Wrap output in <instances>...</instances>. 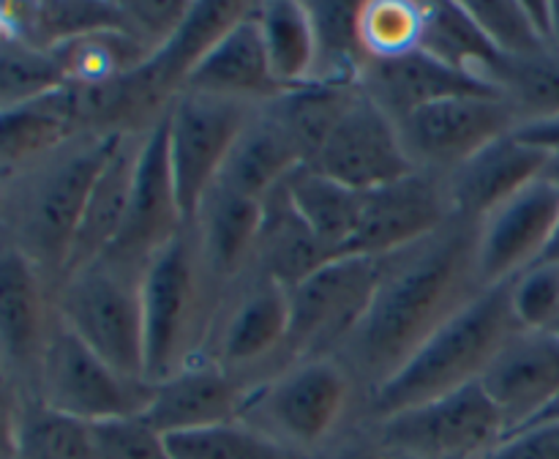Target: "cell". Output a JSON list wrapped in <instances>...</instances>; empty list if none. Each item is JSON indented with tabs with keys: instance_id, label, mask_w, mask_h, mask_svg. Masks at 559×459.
Here are the masks:
<instances>
[{
	"instance_id": "cell-1",
	"label": "cell",
	"mask_w": 559,
	"mask_h": 459,
	"mask_svg": "<svg viewBox=\"0 0 559 459\" xmlns=\"http://www.w3.org/2000/svg\"><path fill=\"white\" fill-rule=\"evenodd\" d=\"M484 290L478 222L448 219L418 244L380 257L369 309L338 358L369 397Z\"/></svg>"
},
{
	"instance_id": "cell-2",
	"label": "cell",
	"mask_w": 559,
	"mask_h": 459,
	"mask_svg": "<svg viewBox=\"0 0 559 459\" xmlns=\"http://www.w3.org/2000/svg\"><path fill=\"white\" fill-rule=\"evenodd\" d=\"M123 131H85L5 184V240L58 287L93 180Z\"/></svg>"
},
{
	"instance_id": "cell-3",
	"label": "cell",
	"mask_w": 559,
	"mask_h": 459,
	"mask_svg": "<svg viewBox=\"0 0 559 459\" xmlns=\"http://www.w3.org/2000/svg\"><path fill=\"white\" fill-rule=\"evenodd\" d=\"M519 328L522 326L511 309V287H486L456 317H451L391 380L366 397V419L382 421L478 382L486 366Z\"/></svg>"
},
{
	"instance_id": "cell-4",
	"label": "cell",
	"mask_w": 559,
	"mask_h": 459,
	"mask_svg": "<svg viewBox=\"0 0 559 459\" xmlns=\"http://www.w3.org/2000/svg\"><path fill=\"white\" fill-rule=\"evenodd\" d=\"M366 391L338 355L293 361L246 391L240 419L298 459L360 419Z\"/></svg>"
},
{
	"instance_id": "cell-5",
	"label": "cell",
	"mask_w": 559,
	"mask_h": 459,
	"mask_svg": "<svg viewBox=\"0 0 559 459\" xmlns=\"http://www.w3.org/2000/svg\"><path fill=\"white\" fill-rule=\"evenodd\" d=\"M222 293L186 224L142 276L147 382H162L202 361Z\"/></svg>"
},
{
	"instance_id": "cell-6",
	"label": "cell",
	"mask_w": 559,
	"mask_h": 459,
	"mask_svg": "<svg viewBox=\"0 0 559 459\" xmlns=\"http://www.w3.org/2000/svg\"><path fill=\"white\" fill-rule=\"evenodd\" d=\"M142 276L136 268L98 257L58 284L55 309L60 322L112 369L147 382Z\"/></svg>"
},
{
	"instance_id": "cell-7",
	"label": "cell",
	"mask_w": 559,
	"mask_h": 459,
	"mask_svg": "<svg viewBox=\"0 0 559 459\" xmlns=\"http://www.w3.org/2000/svg\"><path fill=\"white\" fill-rule=\"evenodd\" d=\"M289 295L257 268L224 287L202 361L243 382L249 391L287 366Z\"/></svg>"
},
{
	"instance_id": "cell-8",
	"label": "cell",
	"mask_w": 559,
	"mask_h": 459,
	"mask_svg": "<svg viewBox=\"0 0 559 459\" xmlns=\"http://www.w3.org/2000/svg\"><path fill=\"white\" fill-rule=\"evenodd\" d=\"M380 257H333L287 290L289 331L284 361L338 355L369 309Z\"/></svg>"
},
{
	"instance_id": "cell-9",
	"label": "cell",
	"mask_w": 559,
	"mask_h": 459,
	"mask_svg": "<svg viewBox=\"0 0 559 459\" xmlns=\"http://www.w3.org/2000/svg\"><path fill=\"white\" fill-rule=\"evenodd\" d=\"M151 391L153 382L120 375L58 317L31 397L71 419L98 424L142 415Z\"/></svg>"
},
{
	"instance_id": "cell-10",
	"label": "cell",
	"mask_w": 559,
	"mask_h": 459,
	"mask_svg": "<svg viewBox=\"0 0 559 459\" xmlns=\"http://www.w3.org/2000/svg\"><path fill=\"white\" fill-rule=\"evenodd\" d=\"M371 424L388 451L415 459H484L508 435L506 419L480 382Z\"/></svg>"
},
{
	"instance_id": "cell-11",
	"label": "cell",
	"mask_w": 559,
	"mask_h": 459,
	"mask_svg": "<svg viewBox=\"0 0 559 459\" xmlns=\"http://www.w3.org/2000/svg\"><path fill=\"white\" fill-rule=\"evenodd\" d=\"M251 113L249 104L197 91H180L167 107L169 169L186 222L218 180Z\"/></svg>"
},
{
	"instance_id": "cell-12",
	"label": "cell",
	"mask_w": 559,
	"mask_h": 459,
	"mask_svg": "<svg viewBox=\"0 0 559 459\" xmlns=\"http://www.w3.org/2000/svg\"><path fill=\"white\" fill-rule=\"evenodd\" d=\"M396 126L413 167L445 178L489 142L516 131L519 115L502 93H467L415 109Z\"/></svg>"
},
{
	"instance_id": "cell-13",
	"label": "cell",
	"mask_w": 559,
	"mask_h": 459,
	"mask_svg": "<svg viewBox=\"0 0 559 459\" xmlns=\"http://www.w3.org/2000/svg\"><path fill=\"white\" fill-rule=\"evenodd\" d=\"M55 284L22 249L0 244V364L20 393L31 397L41 355L58 322Z\"/></svg>"
},
{
	"instance_id": "cell-14",
	"label": "cell",
	"mask_w": 559,
	"mask_h": 459,
	"mask_svg": "<svg viewBox=\"0 0 559 459\" xmlns=\"http://www.w3.org/2000/svg\"><path fill=\"white\" fill-rule=\"evenodd\" d=\"M186 227L167 153V113L147 129L136 158L129 211L115 244L102 257L145 273L153 257Z\"/></svg>"
},
{
	"instance_id": "cell-15",
	"label": "cell",
	"mask_w": 559,
	"mask_h": 459,
	"mask_svg": "<svg viewBox=\"0 0 559 459\" xmlns=\"http://www.w3.org/2000/svg\"><path fill=\"white\" fill-rule=\"evenodd\" d=\"M320 173L355 191H371L415 173L402 134L391 115L377 107L364 87L349 102L347 113L328 142L322 145L314 164Z\"/></svg>"
},
{
	"instance_id": "cell-16",
	"label": "cell",
	"mask_w": 559,
	"mask_h": 459,
	"mask_svg": "<svg viewBox=\"0 0 559 459\" xmlns=\"http://www.w3.org/2000/svg\"><path fill=\"white\" fill-rule=\"evenodd\" d=\"M453 219L445 180L429 173L404 175L380 189L364 191L358 229L342 257H385L413 246Z\"/></svg>"
},
{
	"instance_id": "cell-17",
	"label": "cell",
	"mask_w": 559,
	"mask_h": 459,
	"mask_svg": "<svg viewBox=\"0 0 559 459\" xmlns=\"http://www.w3.org/2000/svg\"><path fill=\"white\" fill-rule=\"evenodd\" d=\"M559 219V189L535 180L478 222V273L484 287L508 284L538 266Z\"/></svg>"
},
{
	"instance_id": "cell-18",
	"label": "cell",
	"mask_w": 559,
	"mask_h": 459,
	"mask_svg": "<svg viewBox=\"0 0 559 459\" xmlns=\"http://www.w3.org/2000/svg\"><path fill=\"white\" fill-rule=\"evenodd\" d=\"M478 382L506 419L508 435L533 424L559 399V331L519 328Z\"/></svg>"
},
{
	"instance_id": "cell-19",
	"label": "cell",
	"mask_w": 559,
	"mask_h": 459,
	"mask_svg": "<svg viewBox=\"0 0 559 459\" xmlns=\"http://www.w3.org/2000/svg\"><path fill=\"white\" fill-rule=\"evenodd\" d=\"M546 158L549 153L522 142L513 131L489 142L484 151H478L442 178L453 216L480 222L502 202L540 180Z\"/></svg>"
},
{
	"instance_id": "cell-20",
	"label": "cell",
	"mask_w": 559,
	"mask_h": 459,
	"mask_svg": "<svg viewBox=\"0 0 559 459\" xmlns=\"http://www.w3.org/2000/svg\"><path fill=\"white\" fill-rule=\"evenodd\" d=\"M183 91L207 93L249 107H260L282 96L284 87L273 76L262 47L257 3H249V9L202 55L200 63L191 69Z\"/></svg>"
},
{
	"instance_id": "cell-21",
	"label": "cell",
	"mask_w": 559,
	"mask_h": 459,
	"mask_svg": "<svg viewBox=\"0 0 559 459\" xmlns=\"http://www.w3.org/2000/svg\"><path fill=\"white\" fill-rule=\"evenodd\" d=\"M246 388L211 361H197L162 382H153L151 399L140 419L158 435L207 429L240 419Z\"/></svg>"
},
{
	"instance_id": "cell-22",
	"label": "cell",
	"mask_w": 559,
	"mask_h": 459,
	"mask_svg": "<svg viewBox=\"0 0 559 459\" xmlns=\"http://www.w3.org/2000/svg\"><path fill=\"white\" fill-rule=\"evenodd\" d=\"M360 87L396 123L413 115L415 109L429 107L440 98L467 96V93H500L464 71L440 63L424 49H413L399 58L366 60Z\"/></svg>"
},
{
	"instance_id": "cell-23",
	"label": "cell",
	"mask_w": 559,
	"mask_h": 459,
	"mask_svg": "<svg viewBox=\"0 0 559 459\" xmlns=\"http://www.w3.org/2000/svg\"><path fill=\"white\" fill-rule=\"evenodd\" d=\"M262 200L246 197L216 180L189 219L194 244L222 287L251 268Z\"/></svg>"
},
{
	"instance_id": "cell-24",
	"label": "cell",
	"mask_w": 559,
	"mask_h": 459,
	"mask_svg": "<svg viewBox=\"0 0 559 459\" xmlns=\"http://www.w3.org/2000/svg\"><path fill=\"white\" fill-rule=\"evenodd\" d=\"M145 134L147 131H123L118 145L112 148L109 158L104 162L98 178L93 180V189L87 195L80 227H76L74 244H71L69 260H66L63 279L80 271V268L91 266L93 260H98L115 244V238H118L126 211H129L131 189H134L136 175V158H140V148Z\"/></svg>"
},
{
	"instance_id": "cell-25",
	"label": "cell",
	"mask_w": 559,
	"mask_h": 459,
	"mask_svg": "<svg viewBox=\"0 0 559 459\" xmlns=\"http://www.w3.org/2000/svg\"><path fill=\"white\" fill-rule=\"evenodd\" d=\"M328 260H333L331 251L317 238L282 180L262 197L251 268L265 273L284 290H293Z\"/></svg>"
},
{
	"instance_id": "cell-26",
	"label": "cell",
	"mask_w": 559,
	"mask_h": 459,
	"mask_svg": "<svg viewBox=\"0 0 559 459\" xmlns=\"http://www.w3.org/2000/svg\"><path fill=\"white\" fill-rule=\"evenodd\" d=\"M85 134L76 118L69 85L0 113V180L9 184L58 151L74 137Z\"/></svg>"
},
{
	"instance_id": "cell-27",
	"label": "cell",
	"mask_w": 559,
	"mask_h": 459,
	"mask_svg": "<svg viewBox=\"0 0 559 459\" xmlns=\"http://www.w3.org/2000/svg\"><path fill=\"white\" fill-rule=\"evenodd\" d=\"M300 164L304 162L278 126V120L273 118L265 104H260L235 140L218 180L227 184L229 189L240 191V195L262 200L267 191L287 180V175Z\"/></svg>"
},
{
	"instance_id": "cell-28",
	"label": "cell",
	"mask_w": 559,
	"mask_h": 459,
	"mask_svg": "<svg viewBox=\"0 0 559 459\" xmlns=\"http://www.w3.org/2000/svg\"><path fill=\"white\" fill-rule=\"evenodd\" d=\"M360 85H320V82H306V85L287 87L282 96L267 102L273 118L289 137L293 148L298 151L300 162L314 164L322 145L333 129L338 126L342 115L347 113L349 102L358 93Z\"/></svg>"
},
{
	"instance_id": "cell-29",
	"label": "cell",
	"mask_w": 559,
	"mask_h": 459,
	"mask_svg": "<svg viewBox=\"0 0 559 459\" xmlns=\"http://www.w3.org/2000/svg\"><path fill=\"white\" fill-rule=\"evenodd\" d=\"M284 186L331 257H342L358 229L364 191L349 189L309 164L295 167Z\"/></svg>"
},
{
	"instance_id": "cell-30",
	"label": "cell",
	"mask_w": 559,
	"mask_h": 459,
	"mask_svg": "<svg viewBox=\"0 0 559 459\" xmlns=\"http://www.w3.org/2000/svg\"><path fill=\"white\" fill-rule=\"evenodd\" d=\"M49 52L58 60L66 85L96 87L140 69L156 49H151L123 27H104V31L60 42Z\"/></svg>"
},
{
	"instance_id": "cell-31",
	"label": "cell",
	"mask_w": 559,
	"mask_h": 459,
	"mask_svg": "<svg viewBox=\"0 0 559 459\" xmlns=\"http://www.w3.org/2000/svg\"><path fill=\"white\" fill-rule=\"evenodd\" d=\"M451 69L464 71L475 80L491 85V71L502 58L489 38L480 33L464 3H426L420 47ZM495 87V85H491ZM497 91V87H495Z\"/></svg>"
},
{
	"instance_id": "cell-32",
	"label": "cell",
	"mask_w": 559,
	"mask_h": 459,
	"mask_svg": "<svg viewBox=\"0 0 559 459\" xmlns=\"http://www.w3.org/2000/svg\"><path fill=\"white\" fill-rule=\"evenodd\" d=\"M360 3H306L314 33V66L309 82L360 85L366 52L358 36Z\"/></svg>"
},
{
	"instance_id": "cell-33",
	"label": "cell",
	"mask_w": 559,
	"mask_h": 459,
	"mask_svg": "<svg viewBox=\"0 0 559 459\" xmlns=\"http://www.w3.org/2000/svg\"><path fill=\"white\" fill-rule=\"evenodd\" d=\"M257 25L278 85L284 91L306 85L314 66V33L306 3H257Z\"/></svg>"
},
{
	"instance_id": "cell-34",
	"label": "cell",
	"mask_w": 559,
	"mask_h": 459,
	"mask_svg": "<svg viewBox=\"0 0 559 459\" xmlns=\"http://www.w3.org/2000/svg\"><path fill=\"white\" fill-rule=\"evenodd\" d=\"M502 58L551 52L549 3H464Z\"/></svg>"
},
{
	"instance_id": "cell-35",
	"label": "cell",
	"mask_w": 559,
	"mask_h": 459,
	"mask_svg": "<svg viewBox=\"0 0 559 459\" xmlns=\"http://www.w3.org/2000/svg\"><path fill=\"white\" fill-rule=\"evenodd\" d=\"M491 85L508 98L519 115V126L559 115V55L500 58L491 71Z\"/></svg>"
},
{
	"instance_id": "cell-36",
	"label": "cell",
	"mask_w": 559,
	"mask_h": 459,
	"mask_svg": "<svg viewBox=\"0 0 559 459\" xmlns=\"http://www.w3.org/2000/svg\"><path fill=\"white\" fill-rule=\"evenodd\" d=\"M20 459H87V424L20 393Z\"/></svg>"
},
{
	"instance_id": "cell-37",
	"label": "cell",
	"mask_w": 559,
	"mask_h": 459,
	"mask_svg": "<svg viewBox=\"0 0 559 459\" xmlns=\"http://www.w3.org/2000/svg\"><path fill=\"white\" fill-rule=\"evenodd\" d=\"M426 3L409 0H369L358 9V36L369 60L407 55L420 47Z\"/></svg>"
},
{
	"instance_id": "cell-38",
	"label": "cell",
	"mask_w": 559,
	"mask_h": 459,
	"mask_svg": "<svg viewBox=\"0 0 559 459\" xmlns=\"http://www.w3.org/2000/svg\"><path fill=\"white\" fill-rule=\"evenodd\" d=\"M63 71L49 49L0 38V113L63 87Z\"/></svg>"
},
{
	"instance_id": "cell-39",
	"label": "cell",
	"mask_w": 559,
	"mask_h": 459,
	"mask_svg": "<svg viewBox=\"0 0 559 459\" xmlns=\"http://www.w3.org/2000/svg\"><path fill=\"white\" fill-rule=\"evenodd\" d=\"M167 446L173 459H298L243 421L169 435Z\"/></svg>"
},
{
	"instance_id": "cell-40",
	"label": "cell",
	"mask_w": 559,
	"mask_h": 459,
	"mask_svg": "<svg viewBox=\"0 0 559 459\" xmlns=\"http://www.w3.org/2000/svg\"><path fill=\"white\" fill-rule=\"evenodd\" d=\"M87 459H173L167 437L145 419H109L87 424Z\"/></svg>"
},
{
	"instance_id": "cell-41",
	"label": "cell",
	"mask_w": 559,
	"mask_h": 459,
	"mask_svg": "<svg viewBox=\"0 0 559 459\" xmlns=\"http://www.w3.org/2000/svg\"><path fill=\"white\" fill-rule=\"evenodd\" d=\"M511 287L513 317L527 331H546L559 322V266H533Z\"/></svg>"
},
{
	"instance_id": "cell-42",
	"label": "cell",
	"mask_w": 559,
	"mask_h": 459,
	"mask_svg": "<svg viewBox=\"0 0 559 459\" xmlns=\"http://www.w3.org/2000/svg\"><path fill=\"white\" fill-rule=\"evenodd\" d=\"M126 31L151 49L164 47L189 16L191 3H120Z\"/></svg>"
},
{
	"instance_id": "cell-43",
	"label": "cell",
	"mask_w": 559,
	"mask_h": 459,
	"mask_svg": "<svg viewBox=\"0 0 559 459\" xmlns=\"http://www.w3.org/2000/svg\"><path fill=\"white\" fill-rule=\"evenodd\" d=\"M484 459H559V421H538L511 432Z\"/></svg>"
},
{
	"instance_id": "cell-44",
	"label": "cell",
	"mask_w": 559,
	"mask_h": 459,
	"mask_svg": "<svg viewBox=\"0 0 559 459\" xmlns=\"http://www.w3.org/2000/svg\"><path fill=\"white\" fill-rule=\"evenodd\" d=\"M306 459H391L388 448L382 446L374 424L366 415L344 426L333 440H328L320 451Z\"/></svg>"
},
{
	"instance_id": "cell-45",
	"label": "cell",
	"mask_w": 559,
	"mask_h": 459,
	"mask_svg": "<svg viewBox=\"0 0 559 459\" xmlns=\"http://www.w3.org/2000/svg\"><path fill=\"white\" fill-rule=\"evenodd\" d=\"M16 429H20V391L9 380H0V459H20Z\"/></svg>"
},
{
	"instance_id": "cell-46",
	"label": "cell",
	"mask_w": 559,
	"mask_h": 459,
	"mask_svg": "<svg viewBox=\"0 0 559 459\" xmlns=\"http://www.w3.org/2000/svg\"><path fill=\"white\" fill-rule=\"evenodd\" d=\"M513 134H516L522 142H527V145L540 148V151L559 153V115H555V118L530 120V123L516 126Z\"/></svg>"
},
{
	"instance_id": "cell-47",
	"label": "cell",
	"mask_w": 559,
	"mask_h": 459,
	"mask_svg": "<svg viewBox=\"0 0 559 459\" xmlns=\"http://www.w3.org/2000/svg\"><path fill=\"white\" fill-rule=\"evenodd\" d=\"M538 266H559V219L555 224V233H551L549 238V246H546V251L540 255Z\"/></svg>"
},
{
	"instance_id": "cell-48",
	"label": "cell",
	"mask_w": 559,
	"mask_h": 459,
	"mask_svg": "<svg viewBox=\"0 0 559 459\" xmlns=\"http://www.w3.org/2000/svg\"><path fill=\"white\" fill-rule=\"evenodd\" d=\"M540 180H546V184L557 186V189H559V153H549V158H546V167H544V175H540Z\"/></svg>"
},
{
	"instance_id": "cell-49",
	"label": "cell",
	"mask_w": 559,
	"mask_h": 459,
	"mask_svg": "<svg viewBox=\"0 0 559 459\" xmlns=\"http://www.w3.org/2000/svg\"><path fill=\"white\" fill-rule=\"evenodd\" d=\"M549 27H551V49L559 55V3H549Z\"/></svg>"
},
{
	"instance_id": "cell-50",
	"label": "cell",
	"mask_w": 559,
	"mask_h": 459,
	"mask_svg": "<svg viewBox=\"0 0 559 459\" xmlns=\"http://www.w3.org/2000/svg\"><path fill=\"white\" fill-rule=\"evenodd\" d=\"M538 421H559V399H557L555 404H551L549 410H544V413H540L538 419L533 421V424H538ZM527 426H530V424H527Z\"/></svg>"
},
{
	"instance_id": "cell-51",
	"label": "cell",
	"mask_w": 559,
	"mask_h": 459,
	"mask_svg": "<svg viewBox=\"0 0 559 459\" xmlns=\"http://www.w3.org/2000/svg\"><path fill=\"white\" fill-rule=\"evenodd\" d=\"M3 208H5V184L0 180V224H3Z\"/></svg>"
},
{
	"instance_id": "cell-52",
	"label": "cell",
	"mask_w": 559,
	"mask_h": 459,
	"mask_svg": "<svg viewBox=\"0 0 559 459\" xmlns=\"http://www.w3.org/2000/svg\"><path fill=\"white\" fill-rule=\"evenodd\" d=\"M391 454V451H388ZM391 459H415V457H407V454H391Z\"/></svg>"
},
{
	"instance_id": "cell-53",
	"label": "cell",
	"mask_w": 559,
	"mask_h": 459,
	"mask_svg": "<svg viewBox=\"0 0 559 459\" xmlns=\"http://www.w3.org/2000/svg\"><path fill=\"white\" fill-rule=\"evenodd\" d=\"M0 380H9V377H5V369H3V364H0ZM11 382V380H9Z\"/></svg>"
},
{
	"instance_id": "cell-54",
	"label": "cell",
	"mask_w": 559,
	"mask_h": 459,
	"mask_svg": "<svg viewBox=\"0 0 559 459\" xmlns=\"http://www.w3.org/2000/svg\"><path fill=\"white\" fill-rule=\"evenodd\" d=\"M555 331H559V322H557V326H555Z\"/></svg>"
}]
</instances>
